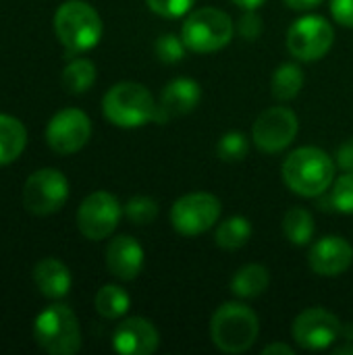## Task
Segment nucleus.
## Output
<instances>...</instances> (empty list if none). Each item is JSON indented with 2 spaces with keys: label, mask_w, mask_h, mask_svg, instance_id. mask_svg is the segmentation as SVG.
<instances>
[{
  "label": "nucleus",
  "mask_w": 353,
  "mask_h": 355,
  "mask_svg": "<svg viewBox=\"0 0 353 355\" xmlns=\"http://www.w3.org/2000/svg\"><path fill=\"white\" fill-rule=\"evenodd\" d=\"M283 181L302 198H318L335 181V162L320 148H298L283 162Z\"/></svg>",
  "instance_id": "nucleus-1"
},
{
  "label": "nucleus",
  "mask_w": 353,
  "mask_h": 355,
  "mask_svg": "<svg viewBox=\"0 0 353 355\" xmlns=\"http://www.w3.org/2000/svg\"><path fill=\"white\" fill-rule=\"evenodd\" d=\"M260 322L256 312L241 302L223 304L210 320V337L223 354H246L258 339Z\"/></svg>",
  "instance_id": "nucleus-2"
},
{
  "label": "nucleus",
  "mask_w": 353,
  "mask_h": 355,
  "mask_svg": "<svg viewBox=\"0 0 353 355\" xmlns=\"http://www.w3.org/2000/svg\"><path fill=\"white\" fill-rule=\"evenodd\" d=\"M54 33L69 56L87 52L102 37V19L98 10L83 0H67L54 12Z\"/></svg>",
  "instance_id": "nucleus-3"
},
{
  "label": "nucleus",
  "mask_w": 353,
  "mask_h": 355,
  "mask_svg": "<svg viewBox=\"0 0 353 355\" xmlns=\"http://www.w3.org/2000/svg\"><path fill=\"white\" fill-rule=\"evenodd\" d=\"M156 102L150 89L135 81H121L112 85L102 100L104 116L123 129L144 127L156 116Z\"/></svg>",
  "instance_id": "nucleus-4"
},
{
  "label": "nucleus",
  "mask_w": 353,
  "mask_h": 355,
  "mask_svg": "<svg viewBox=\"0 0 353 355\" xmlns=\"http://www.w3.org/2000/svg\"><path fill=\"white\" fill-rule=\"evenodd\" d=\"M33 339L46 354H77L81 349V329L75 312L62 304L48 306L33 322Z\"/></svg>",
  "instance_id": "nucleus-5"
},
{
  "label": "nucleus",
  "mask_w": 353,
  "mask_h": 355,
  "mask_svg": "<svg viewBox=\"0 0 353 355\" xmlns=\"http://www.w3.org/2000/svg\"><path fill=\"white\" fill-rule=\"evenodd\" d=\"M235 33L233 19L214 6H202L185 17L181 27V40L187 50L198 54H210L223 50Z\"/></svg>",
  "instance_id": "nucleus-6"
},
{
  "label": "nucleus",
  "mask_w": 353,
  "mask_h": 355,
  "mask_svg": "<svg viewBox=\"0 0 353 355\" xmlns=\"http://www.w3.org/2000/svg\"><path fill=\"white\" fill-rule=\"evenodd\" d=\"M221 200L208 191L181 196L171 208V223L179 235L196 237L212 229L221 218Z\"/></svg>",
  "instance_id": "nucleus-7"
},
{
  "label": "nucleus",
  "mask_w": 353,
  "mask_h": 355,
  "mask_svg": "<svg viewBox=\"0 0 353 355\" xmlns=\"http://www.w3.org/2000/svg\"><path fill=\"white\" fill-rule=\"evenodd\" d=\"M335 29L320 15H306L293 21L287 31V50L302 62L320 60L333 48Z\"/></svg>",
  "instance_id": "nucleus-8"
},
{
  "label": "nucleus",
  "mask_w": 353,
  "mask_h": 355,
  "mask_svg": "<svg viewBox=\"0 0 353 355\" xmlns=\"http://www.w3.org/2000/svg\"><path fill=\"white\" fill-rule=\"evenodd\" d=\"M69 198V181L56 168H40L31 173L23 187V206L37 216L58 212Z\"/></svg>",
  "instance_id": "nucleus-9"
},
{
  "label": "nucleus",
  "mask_w": 353,
  "mask_h": 355,
  "mask_svg": "<svg viewBox=\"0 0 353 355\" xmlns=\"http://www.w3.org/2000/svg\"><path fill=\"white\" fill-rule=\"evenodd\" d=\"M300 123L291 108L287 106H273L260 112L252 127V141L260 152L279 154L289 148L298 135Z\"/></svg>",
  "instance_id": "nucleus-10"
},
{
  "label": "nucleus",
  "mask_w": 353,
  "mask_h": 355,
  "mask_svg": "<svg viewBox=\"0 0 353 355\" xmlns=\"http://www.w3.org/2000/svg\"><path fill=\"white\" fill-rule=\"evenodd\" d=\"M121 204L108 191L89 193L77 210V227L85 239L100 241L114 233L121 220Z\"/></svg>",
  "instance_id": "nucleus-11"
},
{
  "label": "nucleus",
  "mask_w": 353,
  "mask_h": 355,
  "mask_svg": "<svg viewBox=\"0 0 353 355\" xmlns=\"http://www.w3.org/2000/svg\"><path fill=\"white\" fill-rule=\"evenodd\" d=\"M92 137V121L79 108H64L56 112L46 127L48 146L62 156L79 152Z\"/></svg>",
  "instance_id": "nucleus-12"
},
{
  "label": "nucleus",
  "mask_w": 353,
  "mask_h": 355,
  "mask_svg": "<svg viewBox=\"0 0 353 355\" xmlns=\"http://www.w3.org/2000/svg\"><path fill=\"white\" fill-rule=\"evenodd\" d=\"M291 333L300 347L320 352L329 349L341 337V322L333 312L316 306L295 316Z\"/></svg>",
  "instance_id": "nucleus-13"
},
{
  "label": "nucleus",
  "mask_w": 353,
  "mask_h": 355,
  "mask_svg": "<svg viewBox=\"0 0 353 355\" xmlns=\"http://www.w3.org/2000/svg\"><path fill=\"white\" fill-rule=\"evenodd\" d=\"M308 262L320 277H339L353 264V245L341 235H327L312 245Z\"/></svg>",
  "instance_id": "nucleus-14"
},
{
  "label": "nucleus",
  "mask_w": 353,
  "mask_h": 355,
  "mask_svg": "<svg viewBox=\"0 0 353 355\" xmlns=\"http://www.w3.org/2000/svg\"><path fill=\"white\" fill-rule=\"evenodd\" d=\"M158 329L141 316L123 320L112 335V349L123 355H150L158 349Z\"/></svg>",
  "instance_id": "nucleus-15"
},
{
  "label": "nucleus",
  "mask_w": 353,
  "mask_h": 355,
  "mask_svg": "<svg viewBox=\"0 0 353 355\" xmlns=\"http://www.w3.org/2000/svg\"><path fill=\"white\" fill-rule=\"evenodd\" d=\"M202 98V87L198 81L189 77H179L173 79L171 83L164 85L162 96H160V106L156 108L154 123H166L173 116H183L189 114Z\"/></svg>",
  "instance_id": "nucleus-16"
},
{
  "label": "nucleus",
  "mask_w": 353,
  "mask_h": 355,
  "mask_svg": "<svg viewBox=\"0 0 353 355\" xmlns=\"http://www.w3.org/2000/svg\"><path fill=\"white\" fill-rule=\"evenodd\" d=\"M106 268L119 281H133L144 268V248L131 235L114 237L106 248Z\"/></svg>",
  "instance_id": "nucleus-17"
},
{
  "label": "nucleus",
  "mask_w": 353,
  "mask_h": 355,
  "mask_svg": "<svg viewBox=\"0 0 353 355\" xmlns=\"http://www.w3.org/2000/svg\"><path fill=\"white\" fill-rule=\"evenodd\" d=\"M33 283L37 291L48 297V300H60L71 291L73 279L69 268L56 260V258H46L40 260L33 268Z\"/></svg>",
  "instance_id": "nucleus-18"
},
{
  "label": "nucleus",
  "mask_w": 353,
  "mask_h": 355,
  "mask_svg": "<svg viewBox=\"0 0 353 355\" xmlns=\"http://www.w3.org/2000/svg\"><path fill=\"white\" fill-rule=\"evenodd\" d=\"M270 285V272L266 266L262 264H246L241 266L233 279H231V293L241 297V300H250V297H258L262 295Z\"/></svg>",
  "instance_id": "nucleus-19"
},
{
  "label": "nucleus",
  "mask_w": 353,
  "mask_h": 355,
  "mask_svg": "<svg viewBox=\"0 0 353 355\" xmlns=\"http://www.w3.org/2000/svg\"><path fill=\"white\" fill-rule=\"evenodd\" d=\"M27 146L23 123L10 114H0V166L15 162Z\"/></svg>",
  "instance_id": "nucleus-20"
},
{
  "label": "nucleus",
  "mask_w": 353,
  "mask_h": 355,
  "mask_svg": "<svg viewBox=\"0 0 353 355\" xmlns=\"http://www.w3.org/2000/svg\"><path fill=\"white\" fill-rule=\"evenodd\" d=\"M283 233L293 245H308L314 237V216L302 206L289 208L283 216Z\"/></svg>",
  "instance_id": "nucleus-21"
},
{
  "label": "nucleus",
  "mask_w": 353,
  "mask_h": 355,
  "mask_svg": "<svg viewBox=\"0 0 353 355\" xmlns=\"http://www.w3.org/2000/svg\"><path fill=\"white\" fill-rule=\"evenodd\" d=\"M252 237V225L246 216H231L223 220L214 233V241L221 250L235 252L243 248Z\"/></svg>",
  "instance_id": "nucleus-22"
},
{
  "label": "nucleus",
  "mask_w": 353,
  "mask_h": 355,
  "mask_svg": "<svg viewBox=\"0 0 353 355\" xmlns=\"http://www.w3.org/2000/svg\"><path fill=\"white\" fill-rule=\"evenodd\" d=\"M131 308V297L119 285H104L96 293V312L106 320H119Z\"/></svg>",
  "instance_id": "nucleus-23"
},
{
  "label": "nucleus",
  "mask_w": 353,
  "mask_h": 355,
  "mask_svg": "<svg viewBox=\"0 0 353 355\" xmlns=\"http://www.w3.org/2000/svg\"><path fill=\"white\" fill-rule=\"evenodd\" d=\"M273 96L281 102H287V100H293L302 87H304V73L298 64L293 62H285L281 64L275 75H273Z\"/></svg>",
  "instance_id": "nucleus-24"
},
{
  "label": "nucleus",
  "mask_w": 353,
  "mask_h": 355,
  "mask_svg": "<svg viewBox=\"0 0 353 355\" xmlns=\"http://www.w3.org/2000/svg\"><path fill=\"white\" fill-rule=\"evenodd\" d=\"M96 81V64L87 58L71 60L62 71V85L69 94H83Z\"/></svg>",
  "instance_id": "nucleus-25"
},
{
  "label": "nucleus",
  "mask_w": 353,
  "mask_h": 355,
  "mask_svg": "<svg viewBox=\"0 0 353 355\" xmlns=\"http://www.w3.org/2000/svg\"><path fill=\"white\" fill-rule=\"evenodd\" d=\"M248 148H250V141L243 133L239 131H229L225 133L218 144H216V154L221 160L225 162H239L246 158L248 154Z\"/></svg>",
  "instance_id": "nucleus-26"
},
{
  "label": "nucleus",
  "mask_w": 353,
  "mask_h": 355,
  "mask_svg": "<svg viewBox=\"0 0 353 355\" xmlns=\"http://www.w3.org/2000/svg\"><path fill=\"white\" fill-rule=\"evenodd\" d=\"M125 216L133 225H150L158 216V204L152 198L135 196L125 204Z\"/></svg>",
  "instance_id": "nucleus-27"
},
{
  "label": "nucleus",
  "mask_w": 353,
  "mask_h": 355,
  "mask_svg": "<svg viewBox=\"0 0 353 355\" xmlns=\"http://www.w3.org/2000/svg\"><path fill=\"white\" fill-rule=\"evenodd\" d=\"M331 204L337 212L353 214V171L341 175L331 189Z\"/></svg>",
  "instance_id": "nucleus-28"
},
{
  "label": "nucleus",
  "mask_w": 353,
  "mask_h": 355,
  "mask_svg": "<svg viewBox=\"0 0 353 355\" xmlns=\"http://www.w3.org/2000/svg\"><path fill=\"white\" fill-rule=\"evenodd\" d=\"M185 48H187V46L183 44L181 35L177 37V35H173V33L160 35V37L156 40V46H154L156 56H158L162 62H166V64L179 62V60L183 58V54H185Z\"/></svg>",
  "instance_id": "nucleus-29"
},
{
  "label": "nucleus",
  "mask_w": 353,
  "mask_h": 355,
  "mask_svg": "<svg viewBox=\"0 0 353 355\" xmlns=\"http://www.w3.org/2000/svg\"><path fill=\"white\" fill-rule=\"evenodd\" d=\"M146 2H148L150 10H154L160 17H169V19L183 17L196 4V0H146Z\"/></svg>",
  "instance_id": "nucleus-30"
},
{
  "label": "nucleus",
  "mask_w": 353,
  "mask_h": 355,
  "mask_svg": "<svg viewBox=\"0 0 353 355\" xmlns=\"http://www.w3.org/2000/svg\"><path fill=\"white\" fill-rule=\"evenodd\" d=\"M237 29H239V35L243 40H248V42L258 40L260 33H262V19H260V15L256 10H246V15L239 19Z\"/></svg>",
  "instance_id": "nucleus-31"
},
{
  "label": "nucleus",
  "mask_w": 353,
  "mask_h": 355,
  "mask_svg": "<svg viewBox=\"0 0 353 355\" xmlns=\"http://www.w3.org/2000/svg\"><path fill=\"white\" fill-rule=\"evenodd\" d=\"M331 15L337 23L353 27V0H331Z\"/></svg>",
  "instance_id": "nucleus-32"
},
{
  "label": "nucleus",
  "mask_w": 353,
  "mask_h": 355,
  "mask_svg": "<svg viewBox=\"0 0 353 355\" xmlns=\"http://www.w3.org/2000/svg\"><path fill=\"white\" fill-rule=\"evenodd\" d=\"M337 164H339L345 173L353 171V137L352 139H347L345 144H341V148L337 150Z\"/></svg>",
  "instance_id": "nucleus-33"
},
{
  "label": "nucleus",
  "mask_w": 353,
  "mask_h": 355,
  "mask_svg": "<svg viewBox=\"0 0 353 355\" xmlns=\"http://www.w3.org/2000/svg\"><path fill=\"white\" fill-rule=\"evenodd\" d=\"M262 354L264 355H275V354L293 355L295 354V349H293V347H289V345H285V343H270V345H266V347L262 349Z\"/></svg>",
  "instance_id": "nucleus-34"
},
{
  "label": "nucleus",
  "mask_w": 353,
  "mask_h": 355,
  "mask_svg": "<svg viewBox=\"0 0 353 355\" xmlns=\"http://www.w3.org/2000/svg\"><path fill=\"white\" fill-rule=\"evenodd\" d=\"M322 0H285V4L293 10H310L314 6H318Z\"/></svg>",
  "instance_id": "nucleus-35"
},
{
  "label": "nucleus",
  "mask_w": 353,
  "mask_h": 355,
  "mask_svg": "<svg viewBox=\"0 0 353 355\" xmlns=\"http://www.w3.org/2000/svg\"><path fill=\"white\" fill-rule=\"evenodd\" d=\"M237 6H241V8H246V10H256L258 6H262L264 4V0H233Z\"/></svg>",
  "instance_id": "nucleus-36"
},
{
  "label": "nucleus",
  "mask_w": 353,
  "mask_h": 355,
  "mask_svg": "<svg viewBox=\"0 0 353 355\" xmlns=\"http://www.w3.org/2000/svg\"><path fill=\"white\" fill-rule=\"evenodd\" d=\"M333 354H337V355L353 354V343H347V345H343V347H335V349H333Z\"/></svg>",
  "instance_id": "nucleus-37"
}]
</instances>
